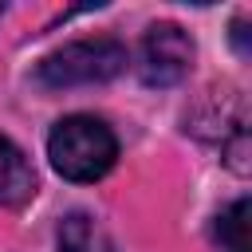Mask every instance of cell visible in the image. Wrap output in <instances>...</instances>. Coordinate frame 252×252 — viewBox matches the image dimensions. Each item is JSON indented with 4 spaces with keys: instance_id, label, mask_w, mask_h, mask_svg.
I'll return each mask as SVG.
<instances>
[{
    "instance_id": "obj_5",
    "label": "cell",
    "mask_w": 252,
    "mask_h": 252,
    "mask_svg": "<svg viewBox=\"0 0 252 252\" xmlns=\"http://www.w3.org/2000/svg\"><path fill=\"white\" fill-rule=\"evenodd\" d=\"M248 197H236L217 220H213V244L220 252H252V240H248Z\"/></svg>"
},
{
    "instance_id": "obj_2",
    "label": "cell",
    "mask_w": 252,
    "mask_h": 252,
    "mask_svg": "<svg viewBox=\"0 0 252 252\" xmlns=\"http://www.w3.org/2000/svg\"><path fill=\"white\" fill-rule=\"evenodd\" d=\"M126 67V47L110 35L98 39H75L51 55L39 59L35 67V83L47 91H63V87H91V83H110L118 71Z\"/></svg>"
},
{
    "instance_id": "obj_3",
    "label": "cell",
    "mask_w": 252,
    "mask_h": 252,
    "mask_svg": "<svg viewBox=\"0 0 252 252\" xmlns=\"http://www.w3.org/2000/svg\"><path fill=\"white\" fill-rule=\"evenodd\" d=\"M193 63V43L177 24H154L138 47V75L146 87H173Z\"/></svg>"
},
{
    "instance_id": "obj_7",
    "label": "cell",
    "mask_w": 252,
    "mask_h": 252,
    "mask_svg": "<svg viewBox=\"0 0 252 252\" xmlns=\"http://www.w3.org/2000/svg\"><path fill=\"white\" fill-rule=\"evenodd\" d=\"M0 16H4V4H0Z\"/></svg>"
},
{
    "instance_id": "obj_4",
    "label": "cell",
    "mask_w": 252,
    "mask_h": 252,
    "mask_svg": "<svg viewBox=\"0 0 252 252\" xmlns=\"http://www.w3.org/2000/svg\"><path fill=\"white\" fill-rule=\"evenodd\" d=\"M35 197V169L24 158V150L0 134V205L4 209H20Z\"/></svg>"
},
{
    "instance_id": "obj_6",
    "label": "cell",
    "mask_w": 252,
    "mask_h": 252,
    "mask_svg": "<svg viewBox=\"0 0 252 252\" xmlns=\"http://www.w3.org/2000/svg\"><path fill=\"white\" fill-rule=\"evenodd\" d=\"M59 252H114L106 232L87 213H71L59 220Z\"/></svg>"
},
{
    "instance_id": "obj_1",
    "label": "cell",
    "mask_w": 252,
    "mask_h": 252,
    "mask_svg": "<svg viewBox=\"0 0 252 252\" xmlns=\"http://www.w3.org/2000/svg\"><path fill=\"white\" fill-rule=\"evenodd\" d=\"M47 158H51L55 173H63L67 181H98L114 165L118 142L102 118L71 114L63 122H55V130L47 134Z\"/></svg>"
}]
</instances>
